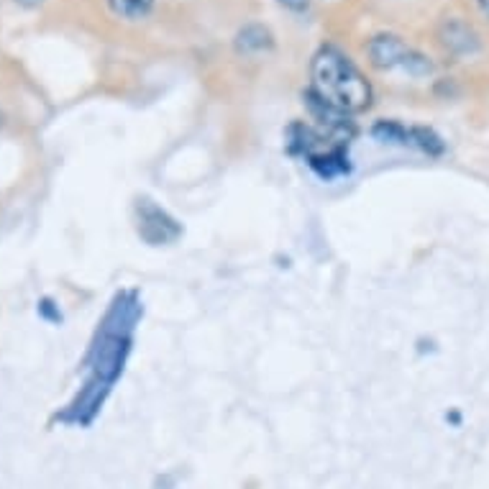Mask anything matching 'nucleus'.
<instances>
[{"label":"nucleus","mask_w":489,"mask_h":489,"mask_svg":"<svg viewBox=\"0 0 489 489\" xmlns=\"http://www.w3.org/2000/svg\"><path fill=\"white\" fill-rule=\"evenodd\" d=\"M410 143L418 146V149H423L425 154H430V157L443 154V141H441L430 128H410Z\"/></svg>","instance_id":"7"},{"label":"nucleus","mask_w":489,"mask_h":489,"mask_svg":"<svg viewBox=\"0 0 489 489\" xmlns=\"http://www.w3.org/2000/svg\"><path fill=\"white\" fill-rule=\"evenodd\" d=\"M402 69H407V72L415 75V77H423V75H430V72H433V64H430L423 54L410 51V54H407V60H405V64H402Z\"/></svg>","instance_id":"8"},{"label":"nucleus","mask_w":489,"mask_h":489,"mask_svg":"<svg viewBox=\"0 0 489 489\" xmlns=\"http://www.w3.org/2000/svg\"><path fill=\"white\" fill-rule=\"evenodd\" d=\"M479 6H481V10H484V13L489 16V0H479Z\"/></svg>","instance_id":"11"},{"label":"nucleus","mask_w":489,"mask_h":489,"mask_svg":"<svg viewBox=\"0 0 489 489\" xmlns=\"http://www.w3.org/2000/svg\"><path fill=\"white\" fill-rule=\"evenodd\" d=\"M179 228L175 226V220L167 218L159 208H154L143 200L141 205V236L149 244H167L172 238H177Z\"/></svg>","instance_id":"4"},{"label":"nucleus","mask_w":489,"mask_h":489,"mask_svg":"<svg viewBox=\"0 0 489 489\" xmlns=\"http://www.w3.org/2000/svg\"><path fill=\"white\" fill-rule=\"evenodd\" d=\"M441 44L446 46L451 54L456 57H469V54H477L479 51V36L472 26L459 21V18H451L441 26Z\"/></svg>","instance_id":"3"},{"label":"nucleus","mask_w":489,"mask_h":489,"mask_svg":"<svg viewBox=\"0 0 489 489\" xmlns=\"http://www.w3.org/2000/svg\"><path fill=\"white\" fill-rule=\"evenodd\" d=\"M110 10L126 21H141L152 13L154 0H108Z\"/></svg>","instance_id":"6"},{"label":"nucleus","mask_w":489,"mask_h":489,"mask_svg":"<svg viewBox=\"0 0 489 489\" xmlns=\"http://www.w3.org/2000/svg\"><path fill=\"white\" fill-rule=\"evenodd\" d=\"M279 3H282L285 8H290V10H305L310 0H279Z\"/></svg>","instance_id":"9"},{"label":"nucleus","mask_w":489,"mask_h":489,"mask_svg":"<svg viewBox=\"0 0 489 489\" xmlns=\"http://www.w3.org/2000/svg\"><path fill=\"white\" fill-rule=\"evenodd\" d=\"M18 6H26V8H36V6H42L44 0H16Z\"/></svg>","instance_id":"10"},{"label":"nucleus","mask_w":489,"mask_h":489,"mask_svg":"<svg viewBox=\"0 0 489 489\" xmlns=\"http://www.w3.org/2000/svg\"><path fill=\"white\" fill-rule=\"evenodd\" d=\"M312 90L344 113H362L371 103L369 82L346 54L333 46L321 49L312 60Z\"/></svg>","instance_id":"1"},{"label":"nucleus","mask_w":489,"mask_h":489,"mask_svg":"<svg viewBox=\"0 0 489 489\" xmlns=\"http://www.w3.org/2000/svg\"><path fill=\"white\" fill-rule=\"evenodd\" d=\"M366 51H369V60L377 69H395V67H402V64H405L407 54H410L413 49H410L400 36L380 34V36L371 39Z\"/></svg>","instance_id":"2"},{"label":"nucleus","mask_w":489,"mask_h":489,"mask_svg":"<svg viewBox=\"0 0 489 489\" xmlns=\"http://www.w3.org/2000/svg\"><path fill=\"white\" fill-rule=\"evenodd\" d=\"M272 46V34L269 28H264L259 24H251L241 28L236 36V49L241 54H256V51H264Z\"/></svg>","instance_id":"5"}]
</instances>
